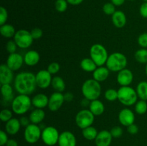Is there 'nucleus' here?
Returning a JSON list of instances; mask_svg holds the SVG:
<instances>
[{
	"label": "nucleus",
	"mask_w": 147,
	"mask_h": 146,
	"mask_svg": "<svg viewBox=\"0 0 147 146\" xmlns=\"http://www.w3.org/2000/svg\"><path fill=\"white\" fill-rule=\"evenodd\" d=\"M37 87L35 74L31 72H21L14 77V90L19 94L30 95L34 92Z\"/></svg>",
	"instance_id": "obj_1"
},
{
	"label": "nucleus",
	"mask_w": 147,
	"mask_h": 146,
	"mask_svg": "<svg viewBox=\"0 0 147 146\" xmlns=\"http://www.w3.org/2000/svg\"><path fill=\"white\" fill-rule=\"evenodd\" d=\"M83 97L88 100H97L101 94V86L99 82L94 79H88L83 82L81 87Z\"/></svg>",
	"instance_id": "obj_2"
},
{
	"label": "nucleus",
	"mask_w": 147,
	"mask_h": 146,
	"mask_svg": "<svg viewBox=\"0 0 147 146\" xmlns=\"http://www.w3.org/2000/svg\"><path fill=\"white\" fill-rule=\"evenodd\" d=\"M128 60L126 56L123 53L116 52L109 54L106 63V67L111 72H119L121 70L126 68Z\"/></svg>",
	"instance_id": "obj_3"
},
{
	"label": "nucleus",
	"mask_w": 147,
	"mask_h": 146,
	"mask_svg": "<svg viewBox=\"0 0 147 146\" xmlns=\"http://www.w3.org/2000/svg\"><path fill=\"white\" fill-rule=\"evenodd\" d=\"M32 105V99L27 94H19L11 102V110L17 115H23L27 113Z\"/></svg>",
	"instance_id": "obj_4"
},
{
	"label": "nucleus",
	"mask_w": 147,
	"mask_h": 146,
	"mask_svg": "<svg viewBox=\"0 0 147 146\" xmlns=\"http://www.w3.org/2000/svg\"><path fill=\"white\" fill-rule=\"evenodd\" d=\"M138 97L136 90L131 86H122L118 90V100L126 107L136 104Z\"/></svg>",
	"instance_id": "obj_5"
},
{
	"label": "nucleus",
	"mask_w": 147,
	"mask_h": 146,
	"mask_svg": "<svg viewBox=\"0 0 147 146\" xmlns=\"http://www.w3.org/2000/svg\"><path fill=\"white\" fill-rule=\"evenodd\" d=\"M90 57L95 62L98 67L104 66L109 57L106 47L101 44H94L90 48Z\"/></svg>",
	"instance_id": "obj_6"
},
{
	"label": "nucleus",
	"mask_w": 147,
	"mask_h": 146,
	"mask_svg": "<svg viewBox=\"0 0 147 146\" xmlns=\"http://www.w3.org/2000/svg\"><path fill=\"white\" fill-rule=\"evenodd\" d=\"M75 120L78 127L83 130L93 124L95 115L90 111L89 109L83 108L78 112Z\"/></svg>",
	"instance_id": "obj_7"
},
{
	"label": "nucleus",
	"mask_w": 147,
	"mask_h": 146,
	"mask_svg": "<svg viewBox=\"0 0 147 146\" xmlns=\"http://www.w3.org/2000/svg\"><path fill=\"white\" fill-rule=\"evenodd\" d=\"M14 41L20 49H27L32 44L34 39L30 31L27 29H19L14 36Z\"/></svg>",
	"instance_id": "obj_8"
},
{
	"label": "nucleus",
	"mask_w": 147,
	"mask_h": 146,
	"mask_svg": "<svg viewBox=\"0 0 147 146\" xmlns=\"http://www.w3.org/2000/svg\"><path fill=\"white\" fill-rule=\"evenodd\" d=\"M60 134L56 127L53 126H47L42 130L41 139L47 145L54 146L58 143Z\"/></svg>",
	"instance_id": "obj_9"
},
{
	"label": "nucleus",
	"mask_w": 147,
	"mask_h": 146,
	"mask_svg": "<svg viewBox=\"0 0 147 146\" xmlns=\"http://www.w3.org/2000/svg\"><path fill=\"white\" fill-rule=\"evenodd\" d=\"M42 136V130L38 125L30 123L24 131V140L30 144H34L39 141Z\"/></svg>",
	"instance_id": "obj_10"
},
{
	"label": "nucleus",
	"mask_w": 147,
	"mask_h": 146,
	"mask_svg": "<svg viewBox=\"0 0 147 146\" xmlns=\"http://www.w3.org/2000/svg\"><path fill=\"white\" fill-rule=\"evenodd\" d=\"M36 83L37 86L40 89H47L51 85L52 74L47 71V70H41L35 74Z\"/></svg>",
	"instance_id": "obj_11"
},
{
	"label": "nucleus",
	"mask_w": 147,
	"mask_h": 146,
	"mask_svg": "<svg viewBox=\"0 0 147 146\" xmlns=\"http://www.w3.org/2000/svg\"><path fill=\"white\" fill-rule=\"evenodd\" d=\"M64 94L59 92H54L49 97L48 107L49 110L52 112H56L60 110L65 102Z\"/></svg>",
	"instance_id": "obj_12"
},
{
	"label": "nucleus",
	"mask_w": 147,
	"mask_h": 146,
	"mask_svg": "<svg viewBox=\"0 0 147 146\" xmlns=\"http://www.w3.org/2000/svg\"><path fill=\"white\" fill-rule=\"evenodd\" d=\"M24 63V56L17 52L9 54L6 62L7 67L12 71H17L21 69Z\"/></svg>",
	"instance_id": "obj_13"
},
{
	"label": "nucleus",
	"mask_w": 147,
	"mask_h": 146,
	"mask_svg": "<svg viewBox=\"0 0 147 146\" xmlns=\"http://www.w3.org/2000/svg\"><path fill=\"white\" fill-rule=\"evenodd\" d=\"M119 123L125 127H128L135 122V114L131 109L123 108L119 113L118 115Z\"/></svg>",
	"instance_id": "obj_14"
},
{
	"label": "nucleus",
	"mask_w": 147,
	"mask_h": 146,
	"mask_svg": "<svg viewBox=\"0 0 147 146\" xmlns=\"http://www.w3.org/2000/svg\"><path fill=\"white\" fill-rule=\"evenodd\" d=\"M117 82L121 87L130 86L134 80V74L129 69L125 68L119 72L116 77Z\"/></svg>",
	"instance_id": "obj_15"
},
{
	"label": "nucleus",
	"mask_w": 147,
	"mask_h": 146,
	"mask_svg": "<svg viewBox=\"0 0 147 146\" xmlns=\"http://www.w3.org/2000/svg\"><path fill=\"white\" fill-rule=\"evenodd\" d=\"M57 144L59 146H76L77 140L72 132L66 130L60 134Z\"/></svg>",
	"instance_id": "obj_16"
},
{
	"label": "nucleus",
	"mask_w": 147,
	"mask_h": 146,
	"mask_svg": "<svg viewBox=\"0 0 147 146\" xmlns=\"http://www.w3.org/2000/svg\"><path fill=\"white\" fill-rule=\"evenodd\" d=\"M113 138L110 131L107 130H100L95 139V144L96 146H110Z\"/></svg>",
	"instance_id": "obj_17"
},
{
	"label": "nucleus",
	"mask_w": 147,
	"mask_h": 146,
	"mask_svg": "<svg viewBox=\"0 0 147 146\" xmlns=\"http://www.w3.org/2000/svg\"><path fill=\"white\" fill-rule=\"evenodd\" d=\"M6 64L0 66V83L1 84H11L14 80V73Z\"/></svg>",
	"instance_id": "obj_18"
},
{
	"label": "nucleus",
	"mask_w": 147,
	"mask_h": 146,
	"mask_svg": "<svg viewBox=\"0 0 147 146\" xmlns=\"http://www.w3.org/2000/svg\"><path fill=\"white\" fill-rule=\"evenodd\" d=\"M40 60V55L36 50H29L24 55V64L30 67L37 65Z\"/></svg>",
	"instance_id": "obj_19"
},
{
	"label": "nucleus",
	"mask_w": 147,
	"mask_h": 146,
	"mask_svg": "<svg viewBox=\"0 0 147 146\" xmlns=\"http://www.w3.org/2000/svg\"><path fill=\"white\" fill-rule=\"evenodd\" d=\"M49 97L43 93H38L32 98V104L35 108L44 109L48 106Z\"/></svg>",
	"instance_id": "obj_20"
},
{
	"label": "nucleus",
	"mask_w": 147,
	"mask_h": 146,
	"mask_svg": "<svg viewBox=\"0 0 147 146\" xmlns=\"http://www.w3.org/2000/svg\"><path fill=\"white\" fill-rule=\"evenodd\" d=\"M22 125L20 120L15 117H12L10 120L6 123L5 131L10 135H14L17 134L21 128Z\"/></svg>",
	"instance_id": "obj_21"
},
{
	"label": "nucleus",
	"mask_w": 147,
	"mask_h": 146,
	"mask_svg": "<svg viewBox=\"0 0 147 146\" xmlns=\"http://www.w3.org/2000/svg\"><path fill=\"white\" fill-rule=\"evenodd\" d=\"M112 23L116 28L121 29L126 24V16L123 11L121 10L115 11L114 14L111 16Z\"/></svg>",
	"instance_id": "obj_22"
},
{
	"label": "nucleus",
	"mask_w": 147,
	"mask_h": 146,
	"mask_svg": "<svg viewBox=\"0 0 147 146\" xmlns=\"http://www.w3.org/2000/svg\"><path fill=\"white\" fill-rule=\"evenodd\" d=\"M110 72V70L105 66L98 67L93 72V79L99 82L106 81L109 78Z\"/></svg>",
	"instance_id": "obj_23"
},
{
	"label": "nucleus",
	"mask_w": 147,
	"mask_h": 146,
	"mask_svg": "<svg viewBox=\"0 0 147 146\" xmlns=\"http://www.w3.org/2000/svg\"><path fill=\"white\" fill-rule=\"evenodd\" d=\"M45 117V113L43 109L35 108L30 113L29 118L32 124L38 125L41 123Z\"/></svg>",
	"instance_id": "obj_24"
},
{
	"label": "nucleus",
	"mask_w": 147,
	"mask_h": 146,
	"mask_svg": "<svg viewBox=\"0 0 147 146\" xmlns=\"http://www.w3.org/2000/svg\"><path fill=\"white\" fill-rule=\"evenodd\" d=\"M88 109L95 116H100L104 113L105 106L100 100L97 99L90 101Z\"/></svg>",
	"instance_id": "obj_25"
},
{
	"label": "nucleus",
	"mask_w": 147,
	"mask_h": 146,
	"mask_svg": "<svg viewBox=\"0 0 147 146\" xmlns=\"http://www.w3.org/2000/svg\"><path fill=\"white\" fill-rule=\"evenodd\" d=\"M1 94L4 102H11L14 97V90L11 84H1Z\"/></svg>",
	"instance_id": "obj_26"
},
{
	"label": "nucleus",
	"mask_w": 147,
	"mask_h": 146,
	"mask_svg": "<svg viewBox=\"0 0 147 146\" xmlns=\"http://www.w3.org/2000/svg\"><path fill=\"white\" fill-rule=\"evenodd\" d=\"M80 68L87 72H93L98 67L97 64L90 57H86L83 59L80 63Z\"/></svg>",
	"instance_id": "obj_27"
},
{
	"label": "nucleus",
	"mask_w": 147,
	"mask_h": 146,
	"mask_svg": "<svg viewBox=\"0 0 147 146\" xmlns=\"http://www.w3.org/2000/svg\"><path fill=\"white\" fill-rule=\"evenodd\" d=\"M51 86L55 92H63L65 90L66 87L64 80L60 76H55L54 77H53Z\"/></svg>",
	"instance_id": "obj_28"
},
{
	"label": "nucleus",
	"mask_w": 147,
	"mask_h": 146,
	"mask_svg": "<svg viewBox=\"0 0 147 146\" xmlns=\"http://www.w3.org/2000/svg\"><path fill=\"white\" fill-rule=\"evenodd\" d=\"M16 31H15L14 26H12L11 24H4L0 27V33L4 38L10 39L11 37H14Z\"/></svg>",
	"instance_id": "obj_29"
},
{
	"label": "nucleus",
	"mask_w": 147,
	"mask_h": 146,
	"mask_svg": "<svg viewBox=\"0 0 147 146\" xmlns=\"http://www.w3.org/2000/svg\"><path fill=\"white\" fill-rule=\"evenodd\" d=\"M97 129L93 125L89 126V127H86V128L83 129L82 130V135H83V137L88 140H95L98 135Z\"/></svg>",
	"instance_id": "obj_30"
},
{
	"label": "nucleus",
	"mask_w": 147,
	"mask_h": 146,
	"mask_svg": "<svg viewBox=\"0 0 147 146\" xmlns=\"http://www.w3.org/2000/svg\"><path fill=\"white\" fill-rule=\"evenodd\" d=\"M136 92L140 100L147 101V81H142L136 86Z\"/></svg>",
	"instance_id": "obj_31"
},
{
	"label": "nucleus",
	"mask_w": 147,
	"mask_h": 146,
	"mask_svg": "<svg viewBox=\"0 0 147 146\" xmlns=\"http://www.w3.org/2000/svg\"><path fill=\"white\" fill-rule=\"evenodd\" d=\"M134 58L140 64H147V49L141 48L134 54Z\"/></svg>",
	"instance_id": "obj_32"
},
{
	"label": "nucleus",
	"mask_w": 147,
	"mask_h": 146,
	"mask_svg": "<svg viewBox=\"0 0 147 146\" xmlns=\"http://www.w3.org/2000/svg\"><path fill=\"white\" fill-rule=\"evenodd\" d=\"M134 110L138 115H144L147 112V102L146 100H138L135 104Z\"/></svg>",
	"instance_id": "obj_33"
},
{
	"label": "nucleus",
	"mask_w": 147,
	"mask_h": 146,
	"mask_svg": "<svg viewBox=\"0 0 147 146\" xmlns=\"http://www.w3.org/2000/svg\"><path fill=\"white\" fill-rule=\"evenodd\" d=\"M104 97L107 101L113 102L118 100V90L113 88H109L106 90L104 93Z\"/></svg>",
	"instance_id": "obj_34"
},
{
	"label": "nucleus",
	"mask_w": 147,
	"mask_h": 146,
	"mask_svg": "<svg viewBox=\"0 0 147 146\" xmlns=\"http://www.w3.org/2000/svg\"><path fill=\"white\" fill-rule=\"evenodd\" d=\"M13 112L12 110H9V109L4 108L2 109L0 113V120L4 123H7L9 120H11L13 116Z\"/></svg>",
	"instance_id": "obj_35"
},
{
	"label": "nucleus",
	"mask_w": 147,
	"mask_h": 146,
	"mask_svg": "<svg viewBox=\"0 0 147 146\" xmlns=\"http://www.w3.org/2000/svg\"><path fill=\"white\" fill-rule=\"evenodd\" d=\"M68 2L67 0H56L55 3V9L58 12H64L67 10Z\"/></svg>",
	"instance_id": "obj_36"
},
{
	"label": "nucleus",
	"mask_w": 147,
	"mask_h": 146,
	"mask_svg": "<svg viewBox=\"0 0 147 146\" xmlns=\"http://www.w3.org/2000/svg\"><path fill=\"white\" fill-rule=\"evenodd\" d=\"M103 11L106 15H113L115 13L116 10V6L112 4L111 2H108L103 5Z\"/></svg>",
	"instance_id": "obj_37"
},
{
	"label": "nucleus",
	"mask_w": 147,
	"mask_h": 146,
	"mask_svg": "<svg viewBox=\"0 0 147 146\" xmlns=\"http://www.w3.org/2000/svg\"><path fill=\"white\" fill-rule=\"evenodd\" d=\"M47 70L52 75H53V74H56L59 71H60V64L57 62H51L49 64Z\"/></svg>",
	"instance_id": "obj_38"
},
{
	"label": "nucleus",
	"mask_w": 147,
	"mask_h": 146,
	"mask_svg": "<svg viewBox=\"0 0 147 146\" xmlns=\"http://www.w3.org/2000/svg\"><path fill=\"white\" fill-rule=\"evenodd\" d=\"M17 45L14 40H9L6 44V50L9 54H13V53L17 52Z\"/></svg>",
	"instance_id": "obj_39"
},
{
	"label": "nucleus",
	"mask_w": 147,
	"mask_h": 146,
	"mask_svg": "<svg viewBox=\"0 0 147 146\" xmlns=\"http://www.w3.org/2000/svg\"><path fill=\"white\" fill-rule=\"evenodd\" d=\"M137 42L142 48L147 49V32H144L139 36Z\"/></svg>",
	"instance_id": "obj_40"
},
{
	"label": "nucleus",
	"mask_w": 147,
	"mask_h": 146,
	"mask_svg": "<svg viewBox=\"0 0 147 146\" xmlns=\"http://www.w3.org/2000/svg\"><path fill=\"white\" fill-rule=\"evenodd\" d=\"M7 19H8V12L6 8L4 7H0V25L7 24Z\"/></svg>",
	"instance_id": "obj_41"
},
{
	"label": "nucleus",
	"mask_w": 147,
	"mask_h": 146,
	"mask_svg": "<svg viewBox=\"0 0 147 146\" xmlns=\"http://www.w3.org/2000/svg\"><path fill=\"white\" fill-rule=\"evenodd\" d=\"M110 132L111 133V135L114 138H119V137H120L121 136H122L123 133V129L121 127H119V126H115V127H113L110 130Z\"/></svg>",
	"instance_id": "obj_42"
},
{
	"label": "nucleus",
	"mask_w": 147,
	"mask_h": 146,
	"mask_svg": "<svg viewBox=\"0 0 147 146\" xmlns=\"http://www.w3.org/2000/svg\"><path fill=\"white\" fill-rule=\"evenodd\" d=\"M30 32H31L32 37L34 39V40H39V39L41 38L43 35L42 30L40 28H38V27H35V28L32 29Z\"/></svg>",
	"instance_id": "obj_43"
},
{
	"label": "nucleus",
	"mask_w": 147,
	"mask_h": 146,
	"mask_svg": "<svg viewBox=\"0 0 147 146\" xmlns=\"http://www.w3.org/2000/svg\"><path fill=\"white\" fill-rule=\"evenodd\" d=\"M8 140V134L7 133V132L4 131V130H0V145H6Z\"/></svg>",
	"instance_id": "obj_44"
},
{
	"label": "nucleus",
	"mask_w": 147,
	"mask_h": 146,
	"mask_svg": "<svg viewBox=\"0 0 147 146\" xmlns=\"http://www.w3.org/2000/svg\"><path fill=\"white\" fill-rule=\"evenodd\" d=\"M127 127V132L131 135H136L139 132V127L135 123L130 125Z\"/></svg>",
	"instance_id": "obj_45"
},
{
	"label": "nucleus",
	"mask_w": 147,
	"mask_h": 146,
	"mask_svg": "<svg viewBox=\"0 0 147 146\" xmlns=\"http://www.w3.org/2000/svg\"><path fill=\"white\" fill-rule=\"evenodd\" d=\"M139 13L143 18L147 19V2H144L139 8Z\"/></svg>",
	"instance_id": "obj_46"
},
{
	"label": "nucleus",
	"mask_w": 147,
	"mask_h": 146,
	"mask_svg": "<svg viewBox=\"0 0 147 146\" xmlns=\"http://www.w3.org/2000/svg\"><path fill=\"white\" fill-rule=\"evenodd\" d=\"M20 123H21V125L23 126V127H26L27 126H28L30 124V118L27 117H26V116H22V117H21L20 118Z\"/></svg>",
	"instance_id": "obj_47"
},
{
	"label": "nucleus",
	"mask_w": 147,
	"mask_h": 146,
	"mask_svg": "<svg viewBox=\"0 0 147 146\" xmlns=\"http://www.w3.org/2000/svg\"><path fill=\"white\" fill-rule=\"evenodd\" d=\"M64 98H65V102H70L73 100L74 99V95L72 92H67L64 94Z\"/></svg>",
	"instance_id": "obj_48"
},
{
	"label": "nucleus",
	"mask_w": 147,
	"mask_h": 146,
	"mask_svg": "<svg viewBox=\"0 0 147 146\" xmlns=\"http://www.w3.org/2000/svg\"><path fill=\"white\" fill-rule=\"evenodd\" d=\"M90 103V100H88V99L85 98L84 97V98L81 100V102H80V105H81L83 108H86V107H89Z\"/></svg>",
	"instance_id": "obj_49"
},
{
	"label": "nucleus",
	"mask_w": 147,
	"mask_h": 146,
	"mask_svg": "<svg viewBox=\"0 0 147 146\" xmlns=\"http://www.w3.org/2000/svg\"><path fill=\"white\" fill-rule=\"evenodd\" d=\"M6 146H18V143L14 139H9Z\"/></svg>",
	"instance_id": "obj_50"
},
{
	"label": "nucleus",
	"mask_w": 147,
	"mask_h": 146,
	"mask_svg": "<svg viewBox=\"0 0 147 146\" xmlns=\"http://www.w3.org/2000/svg\"><path fill=\"white\" fill-rule=\"evenodd\" d=\"M111 1L112 4H114L116 7H119V6L123 5L126 0H111Z\"/></svg>",
	"instance_id": "obj_51"
},
{
	"label": "nucleus",
	"mask_w": 147,
	"mask_h": 146,
	"mask_svg": "<svg viewBox=\"0 0 147 146\" xmlns=\"http://www.w3.org/2000/svg\"><path fill=\"white\" fill-rule=\"evenodd\" d=\"M83 1H84V0H67L68 4H71V5H79V4H81Z\"/></svg>",
	"instance_id": "obj_52"
},
{
	"label": "nucleus",
	"mask_w": 147,
	"mask_h": 146,
	"mask_svg": "<svg viewBox=\"0 0 147 146\" xmlns=\"http://www.w3.org/2000/svg\"><path fill=\"white\" fill-rule=\"evenodd\" d=\"M145 72H146V74L147 76V64H146V67H145Z\"/></svg>",
	"instance_id": "obj_53"
},
{
	"label": "nucleus",
	"mask_w": 147,
	"mask_h": 146,
	"mask_svg": "<svg viewBox=\"0 0 147 146\" xmlns=\"http://www.w3.org/2000/svg\"><path fill=\"white\" fill-rule=\"evenodd\" d=\"M144 2H147V0H143Z\"/></svg>",
	"instance_id": "obj_54"
},
{
	"label": "nucleus",
	"mask_w": 147,
	"mask_h": 146,
	"mask_svg": "<svg viewBox=\"0 0 147 146\" xmlns=\"http://www.w3.org/2000/svg\"><path fill=\"white\" fill-rule=\"evenodd\" d=\"M129 1H134V0H129Z\"/></svg>",
	"instance_id": "obj_55"
}]
</instances>
